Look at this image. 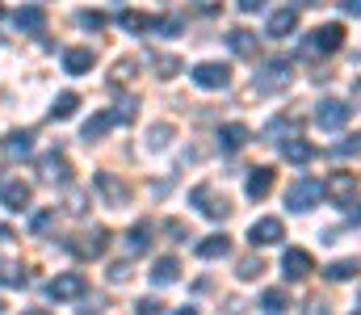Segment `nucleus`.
<instances>
[{"label":"nucleus","mask_w":361,"mask_h":315,"mask_svg":"<svg viewBox=\"0 0 361 315\" xmlns=\"http://www.w3.org/2000/svg\"><path fill=\"white\" fill-rule=\"evenodd\" d=\"M76 21H80L85 30H101V25H105V17H101V13H80Z\"/></svg>","instance_id":"42"},{"label":"nucleus","mask_w":361,"mask_h":315,"mask_svg":"<svg viewBox=\"0 0 361 315\" xmlns=\"http://www.w3.org/2000/svg\"><path fill=\"white\" fill-rule=\"evenodd\" d=\"M118 126V118H114V109H101V113H92L89 122H85V130H80V139H101V135H109Z\"/></svg>","instance_id":"25"},{"label":"nucleus","mask_w":361,"mask_h":315,"mask_svg":"<svg viewBox=\"0 0 361 315\" xmlns=\"http://www.w3.org/2000/svg\"><path fill=\"white\" fill-rule=\"evenodd\" d=\"M152 68H156L160 80H169V76H177L180 72V59L177 55H152Z\"/></svg>","instance_id":"33"},{"label":"nucleus","mask_w":361,"mask_h":315,"mask_svg":"<svg viewBox=\"0 0 361 315\" xmlns=\"http://www.w3.org/2000/svg\"><path fill=\"white\" fill-rule=\"evenodd\" d=\"M353 152H361V135H349L345 143H336V147H332V156H353Z\"/></svg>","instance_id":"39"},{"label":"nucleus","mask_w":361,"mask_h":315,"mask_svg":"<svg viewBox=\"0 0 361 315\" xmlns=\"http://www.w3.org/2000/svg\"><path fill=\"white\" fill-rule=\"evenodd\" d=\"M353 101L361 105V76H357V80H353Z\"/></svg>","instance_id":"46"},{"label":"nucleus","mask_w":361,"mask_h":315,"mask_svg":"<svg viewBox=\"0 0 361 315\" xmlns=\"http://www.w3.org/2000/svg\"><path fill=\"white\" fill-rule=\"evenodd\" d=\"M341 8H345V13H349V17H361V0H345V4H341Z\"/></svg>","instance_id":"44"},{"label":"nucleus","mask_w":361,"mask_h":315,"mask_svg":"<svg viewBox=\"0 0 361 315\" xmlns=\"http://www.w3.org/2000/svg\"><path fill=\"white\" fill-rule=\"evenodd\" d=\"M189 202H193V206L202 210V214H206V218H214V223H219V218H227V214H231V202H227V198H219V194H214V185H210V181H202V185H197V190H193V194H189Z\"/></svg>","instance_id":"7"},{"label":"nucleus","mask_w":361,"mask_h":315,"mask_svg":"<svg viewBox=\"0 0 361 315\" xmlns=\"http://www.w3.org/2000/svg\"><path fill=\"white\" fill-rule=\"evenodd\" d=\"M72 257H80V261H97L105 248H109V231L105 227H89V231H80V235H72L68 244H63Z\"/></svg>","instance_id":"3"},{"label":"nucleus","mask_w":361,"mask_h":315,"mask_svg":"<svg viewBox=\"0 0 361 315\" xmlns=\"http://www.w3.org/2000/svg\"><path fill=\"white\" fill-rule=\"evenodd\" d=\"M21 315H51L47 307H30V311H21Z\"/></svg>","instance_id":"47"},{"label":"nucleus","mask_w":361,"mask_h":315,"mask_svg":"<svg viewBox=\"0 0 361 315\" xmlns=\"http://www.w3.org/2000/svg\"><path fill=\"white\" fill-rule=\"evenodd\" d=\"M261 307H265L269 315H281L286 307H290V299H286V290H265V295H261Z\"/></svg>","instance_id":"34"},{"label":"nucleus","mask_w":361,"mask_h":315,"mask_svg":"<svg viewBox=\"0 0 361 315\" xmlns=\"http://www.w3.org/2000/svg\"><path fill=\"white\" fill-rule=\"evenodd\" d=\"M0 286H13V290H21V286H25V273H21V265H13V261H0Z\"/></svg>","instance_id":"32"},{"label":"nucleus","mask_w":361,"mask_h":315,"mask_svg":"<svg viewBox=\"0 0 361 315\" xmlns=\"http://www.w3.org/2000/svg\"><path fill=\"white\" fill-rule=\"evenodd\" d=\"M13 25H17L21 34H42V25H47V8H42V4H25V8H17V13H13Z\"/></svg>","instance_id":"17"},{"label":"nucleus","mask_w":361,"mask_h":315,"mask_svg":"<svg viewBox=\"0 0 361 315\" xmlns=\"http://www.w3.org/2000/svg\"><path fill=\"white\" fill-rule=\"evenodd\" d=\"M265 30H269V38H290L298 30V8H273Z\"/></svg>","instance_id":"18"},{"label":"nucleus","mask_w":361,"mask_h":315,"mask_svg":"<svg viewBox=\"0 0 361 315\" xmlns=\"http://www.w3.org/2000/svg\"><path fill=\"white\" fill-rule=\"evenodd\" d=\"M248 139H252V130H248L244 122H227V126H219V152H223V156H235L240 147H248Z\"/></svg>","instance_id":"12"},{"label":"nucleus","mask_w":361,"mask_h":315,"mask_svg":"<svg viewBox=\"0 0 361 315\" xmlns=\"http://www.w3.org/2000/svg\"><path fill=\"white\" fill-rule=\"evenodd\" d=\"M269 190H273V168H269V164H261V168H248L244 194H248L252 202H261V198H269Z\"/></svg>","instance_id":"16"},{"label":"nucleus","mask_w":361,"mask_h":315,"mask_svg":"<svg viewBox=\"0 0 361 315\" xmlns=\"http://www.w3.org/2000/svg\"><path fill=\"white\" fill-rule=\"evenodd\" d=\"M85 290H89V278H85V273H55L42 295H47L51 303H68V299H80Z\"/></svg>","instance_id":"5"},{"label":"nucleus","mask_w":361,"mask_h":315,"mask_svg":"<svg viewBox=\"0 0 361 315\" xmlns=\"http://www.w3.org/2000/svg\"><path fill=\"white\" fill-rule=\"evenodd\" d=\"M324 198V181H315V177H298V181H290V190H286V206L290 210H311L315 202Z\"/></svg>","instance_id":"4"},{"label":"nucleus","mask_w":361,"mask_h":315,"mask_svg":"<svg viewBox=\"0 0 361 315\" xmlns=\"http://www.w3.org/2000/svg\"><path fill=\"white\" fill-rule=\"evenodd\" d=\"M97 190L105 194V202H109V206H126V198H130V190H126L114 173H97Z\"/></svg>","instance_id":"20"},{"label":"nucleus","mask_w":361,"mask_h":315,"mask_svg":"<svg viewBox=\"0 0 361 315\" xmlns=\"http://www.w3.org/2000/svg\"><path fill=\"white\" fill-rule=\"evenodd\" d=\"M173 315H197V307H180V311H173Z\"/></svg>","instance_id":"48"},{"label":"nucleus","mask_w":361,"mask_h":315,"mask_svg":"<svg viewBox=\"0 0 361 315\" xmlns=\"http://www.w3.org/2000/svg\"><path fill=\"white\" fill-rule=\"evenodd\" d=\"M294 130H298V118H286V113H281V118H273L269 126H265V139L277 143L281 135H294Z\"/></svg>","instance_id":"30"},{"label":"nucleus","mask_w":361,"mask_h":315,"mask_svg":"<svg viewBox=\"0 0 361 315\" xmlns=\"http://www.w3.org/2000/svg\"><path fill=\"white\" fill-rule=\"evenodd\" d=\"M349 113H353V105L336 101V97H324V101L315 105V122H319L324 130H345V122H349Z\"/></svg>","instance_id":"9"},{"label":"nucleus","mask_w":361,"mask_h":315,"mask_svg":"<svg viewBox=\"0 0 361 315\" xmlns=\"http://www.w3.org/2000/svg\"><path fill=\"white\" fill-rule=\"evenodd\" d=\"M38 177H42V181H59V185H63V181L72 177L68 156H63V152H47V156L38 160Z\"/></svg>","instance_id":"14"},{"label":"nucleus","mask_w":361,"mask_h":315,"mask_svg":"<svg viewBox=\"0 0 361 315\" xmlns=\"http://www.w3.org/2000/svg\"><path fill=\"white\" fill-rule=\"evenodd\" d=\"M189 76H193L197 89H227L231 85V68L227 63H197Z\"/></svg>","instance_id":"10"},{"label":"nucleus","mask_w":361,"mask_h":315,"mask_svg":"<svg viewBox=\"0 0 361 315\" xmlns=\"http://www.w3.org/2000/svg\"><path fill=\"white\" fill-rule=\"evenodd\" d=\"M152 21H156V17H147V13H139V8H122V13H118V25H122L126 34H135V38H139V34H152Z\"/></svg>","instance_id":"22"},{"label":"nucleus","mask_w":361,"mask_h":315,"mask_svg":"<svg viewBox=\"0 0 361 315\" xmlns=\"http://www.w3.org/2000/svg\"><path fill=\"white\" fill-rule=\"evenodd\" d=\"M160 307H164L160 299H139V303H135V311L139 315H160Z\"/></svg>","instance_id":"41"},{"label":"nucleus","mask_w":361,"mask_h":315,"mask_svg":"<svg viewBox=\"0 0 361 315\" xmlns=\"http://www.w3.org/2000/svg\"><path fill=\"white\" fill-rule=\"evenodd\" d=\"M324 198L336 206H353L357 202V173H332L324 181Z\"/></svg>","instance_id":"6"},{"label":"nucleus","mask_w":361,"mask_h":315,"mask_svg":"<svg viewBox=\"0 0 361 315\" xmlns=\"http://www.w3.org/2000/svg\"><path fill=\"white\" fill-rule=\"evenodd\" d=\"M341 47H345V25H341V21H328V25L311 30V34L298 42L302 55H336Z\"/></svg>","instance_id":"1"},{"label":"nucleus","mask_w":361,"mask_h":315,"mask_svg":"<svg viewBox=\"0 0 361 315\" xmlns=\"http://www.w3.org/2000/svg\"><path fill=\"white\" fill-rule=\"evenodd\" d=\"M294 80V63L286 59V55H277V59H269L261 72H257V80H252V89L257 93H281L286 85Z\"/></svg>","instance_id":"2"},{"label":"nucleus","mask_w":361,"mask_h":315,"mask_svg":"<svg viewBox=\"0 0 361 315\" xmlns=\"http://www.w3.org/2000/svg\"><path fill=\"white\" fill-rule=\"evenodd\" d=\"M51 223H55V210H38V214H30V231H38V235H42Z\"/></svg>","instance_id":"38"},{"label":"nucleus","mask_w":361,"mask_h":315,"mask_svg":"<svg viewBox=\"0 0 361 315\" xmlns=\"http://www.w3.org/2000/svg\"><path fill=\"white\" fill-rule=\"evenodd\" d=\"M223 42L231 47V55H252L257 51V34H248V30H231Z\"/></svg>","instance_id":"27"},{"label":"nucleus","mask_w":361,"mask_h":315,"mask_svg":"<svg viewBox=\"0 0 361 315\" xmlns=\"http://www.w3.org/2000/svg\"><path fill=\"white\" fill-rule=\"evenodd\" d=\"M169 139H173V126L169 122H160V126H152V135H147V143L160 152V147H169Z\"/></svg>","instance_id":"37"},{"label":"nucleus","mask_w":361,"mask_h":315,"mask_svg":"<svg viewBox=\"0 0 361 315\" xmlns=\"http://www.w3.org/2000/svg\"><path fill=\"white\" fill-rule=\"evenodd\" d=\"M180 30H185V17H177V13H169V17H156V21H152V34H156V38H177Z\"/></svg>","instance_id":"28"},{"label":"nucleus","mask_w":361,"mask_h":315,"mask_svg":"<svg viewBox=\"0 0 361 315\" xmlns=\"http://www.w3.org/2000/svg\"><path fill=\"white\" fill-rule=\"evenodd\" d=\"M302 315H328V307H324V303H319V299H311V303H307V307H302Z\"/></svg>","instance_id":"43"},{"label":"nucleus","mask_w":361,"mask_h":315,"mask_svg":"<svg viewBox=\"0 0 361 315\" xmlns=\"http://www.w3.org/2000/svg\"><path fill=\"white\" fill-rule=\"evenodd\" d=\"M114 118H118L122 126H130V122L139 118V101H135V97H122V101L114 105Z\"/></svg>","instance_id":"35"},{"label":"nucleus","mask_w":361,"mask_h":315,"mask_svg":"<svg viewBox=\"0 0 361 315\" xmlns=\"http://www.w3.org/2000/svg\"><path fill=\"white\" fill-rule=\"evenodd\" d=\"M152 231H156V227H152V218H139V223H135V227L122 235V248H126V257H143V252L152 248Z\"/></svg>","instance_id":"13"},{"label":"nucleus","mask_w":361,"mask_h":315,"mask_svg":"<svg viewBox=\"0 0 361 315\" xmlns=\"http://www.w3.org/2000/svg\"><path fill=\"white\" fill-rule=\"evenodd\" d=\"M324 273H328L332 282H349L353 273H361V261H357V257H353V261H332V265H328Z\"/></svg>","instance_id":"29"},{"label":"nucleus","mask_w":361,"mask_h":315,"mask_svg":"<svg viewBox=\"0 0 361 315\" xmlns=\"http://www.w3.org/2000/svg\"><path fill=\"white\" fill-rule=\"evenodd\" d=\"M281 273H286V282H302V278L315 273V257L307 248H286L281 252Z\"/></svg>","instance_id":"8"},{"label":"nucleus","mask_w":361,"mask_h":315,"mask_svg":"<svg viewBox=\"0 0 361 315\" xmlns=\"http://www.w3.org/2000/svg\"><path fill=\"white\" fill-rule=\"evenodd\" d=\"M235 273H240V278H244V282H252V278H257V273H265V265H261V257H244V261H240V265H235Z\"/></svg>","instance_id":"36"},{"label":"nucleus","mask_w":361,"mask_h":315,"mask_svg":"<svg viewBox=\"0 0 361 315\" xmlns=\"http://www.w3.org/2000/svg\"><path fill=\"white\" fill-rule=\"evenodd\" d=\"M76 105H80L76 93H59L55 105H51V118H59V122H63V118H72V113H76Z\"/></svg>","instance_id":"31"},{"label":"nucleus","mask_w":361,"mask_h":315,"mask_svg":"<svg viewBox=\"0 0 361 315\" xmlns=\"http://www.w3.org/2000/svg\"><path fill=\"white\" fill-rule=\"evenodd\" d=\"M0 311H4V303H0Z\"/></svg>","instance_id":"49"},{"label":"nucleus","mask_w":361,"mask_h":315,"mask_svg":"<svg viewBox=\"0 0 361 315\" xmlns=\"http://www.w3.org/2000/svg\"><path fill=\"white\" fill-rule=\"evenodd\" d=\"M281 235H286V231H281V218H273V214L252 218V227H248V244H252V248H269Z\"/></svg>","instance_id":"11"},{"label":"nucleus","mask_w":361,"mask_h":315,"mask_svg":"<svg viewBox=\"0 0 361 315\" xmlns=\"http://www.w3.org/2000/svg\"><path fill=\"white\" fill-rule=\"evenodd\" d=\"M281 156H286L290 164H311V160H315V143H307V139L294 135V139L281 143Z\"/></svg>","instance_id":"23"},{"label":"nucleus","mask_w":361,"mask_h":315,"mask_svg":"<svg viewBox=\"0 0 361 315\" xmlns=\"http://www.w3.org/2000/svg\"><path fill=\"white\" fill-rule=\"evenodd\" d=\"M4 152H8V160H25V156L34 152V135H30V130H13V135L4 139Z\"/></svg>","instance_id":"26"},{"label":"nucleus","mask_w":361,"mask_h":315,"mask_svg":"<svg viewBox=\"0 0 361 315\" xmlns=\"http://www.w3.org/2000/svg\"><path fill=\"white\" fill-rule=\"evenodd\" d=\"M92 63H97V55H92L89 47H72V51H63V72H68V76H85Z\"/></svg>","instance_id":"21"},{"label":"nucleus","mask_w":361,"mask_h":315,"mask_svg":"<svg viewBox=\"0 0 361 315\" xmlns=\"http://www.w3.org/2000/svg\"><path fill=\"white\" fill-rule=\"evenodd\" d=\"M126 278H130V261H114V265H109V282L118 286V282H126Z\"/></svg>","instance_id":"40"},{"label":"nucleus","mask_w":361,"mask_h":315,"mask_svg":"<svg viewBox=\"0 0 361 315\" xmlns=\"http://www.w3.org/2000/svg\"><path fill=\"white\" fill-rule=\"evenodd\" d=\"M30 198H34V190L25 181H4L0 185V202H4V210H13V214L30 210Z\"/></svg>","instance_id":"15"},{"label":"nucleus","mask_w":361,"mask_h":315,"mask_svg":"<svg viewBox=\"0 0 361 315\" xmlns=\"http://www.w3.org/2000/svg\"><path fill=\"white\" fill-rule=\"evenodd\" d=\"M147 278H152V286H156V290L173 286V282L180 278V261H177V257H160V261L152 265V273H147Z\"/></svg>","instance_id":"19"},{"label":"nucleus","mask_w":361,"mask_h":315,"mask_svg":"<svg viewBox=\"0 0 361 315\" xmlns=\"http://www.w3.org/2000/svg\"><path fill=\"white\" fill-rule=\"evenodd\" d=\"M349 223H361V202H353V206H349Z\"/></svg>","instance_id":"45"},{"label":"nucleus","mask_w":361,"mask_h":315,"mask_svg":"<svg viewBox=\"0 0 361 315\" xmlns=\"http://www.w3.org/2000/svg\"><path fill=\"white\" fill-rule=\"evenodd\" d=\"M193 252H197L202 261H219V257H227V252H231V240H227V235H206V240H197V244H193Z\"/></svg>","instance_id":"24"}]
</instances>
